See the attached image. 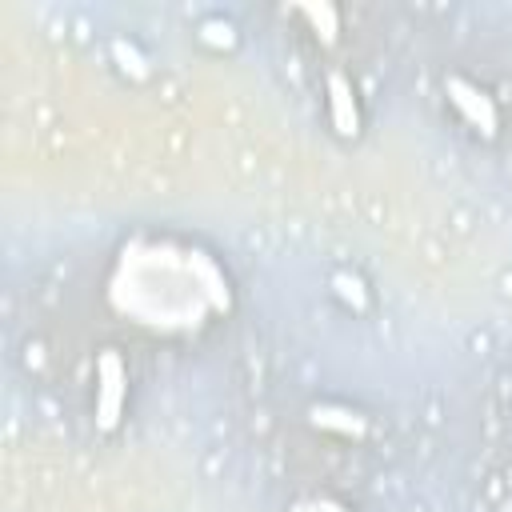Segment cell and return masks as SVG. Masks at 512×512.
Masks as SVG:
<instances>
[{
	"label": "cell",
	"instance_id": "obj_1",
	"mask_svg": "<svg viewBox=\"0 0 512 512\" xmlns=\"http://www.w3.org/2000/svg\"><path fill=\"white\" fill-rule=\"evenodd\" d=\"M108 296L116 312L164 332L196 328L212 312V300L204 296L192 268V248H172V244L124 248Z\"/></svg>",
	"mask_w": 512,
	"mask_h": 512
},
{
	"label": "cell",
	"instance_id": "obj_2",
	"mask_svg": "<svg viewBox=\"0 0 512 512\" xmlns=\"http://www.w3.org/2000/svg\"><path fill=\"white\" fill-rule=\"evenodd\" d=\"M124 396H128L124 360L116 348H104L100 364H96V428H104V432L116 428V420L124 412Z\"/></svg>",
	"mask_w": 512,
	"mask_h": 512
},
{
	"label": "cell",
	"instance_id": "obj_3",
	"mask_svg": "<svg viewBox=\"0 0 512 512\" xmlns=\"http://www.w3.org/2000/svg\"><path fill=\"white\" fill-rule=\"evenodd\" d=\"M448 100L460 108V116L472 124V128H480L484 136H496V104H492V96L488 92H480L476 84H468V80H460V76H448Z\"/></svg>",
	"mask_w": 512,
	"mask_h": 512
},
{
	"label": "cell",
	"instance_id": "obj_4",
	"mask_svg": "<svg viewBox=\"0 0 512 512\" xmlns=\"http://www.w3.org/2000/svg\"><path fill=\"white\" fill-rule=\"evenodd\" d=\"M328 108H332V128L340 136H356L360 132V108H356V96H352V84L332 72L328 76Z\"/></svg>",
	"mask_w": 512,
	"mask_h": 512
},
{
	"label": "cell",
	"instance_id": "obj_5",
	"mask_svg": "<svg viewBox=\"0 0 512 512\" xmlns=\"http://www.w3.org/2000/svg\"><path fill=\"white\" fill-rule=\"evenodd\" d=\"M192 268H196V280H200L204 296L212 300V312H228V308H232V292H228L224 272H220L204 252H196V248H192Z\"/></svg>",
	"mask_w": 512,
	"mask_h": 512
},
{
	"label": "cell",
	"instance_id": "obj_6",
	"mask_svg": "<svg viewBox=\"0 0 512 512\" xmlns=\"http://www.w3.org/2000/svg\"><path fill=\"white\" fill-rule=\"evenodd\" d=\"M312 424L316 428H328V432H340V436H364L368 432V424H364V416H356L352 408H336V404H316L312 412Z\"/></svg>",
	"mask_w": 512,
	"mask_h": 512
},
{
	"label": "cell",
	"instance_id": "obj_7",
	"mask_svg": "<svg viewBox=\"0 0 512 512\" xmlns=\"http://www.w3.org/2000/svg\"><path fill=\"white\" fill-rule=\"evenodd\" d=\"M300 12H304V20L312 24V32H316L324 44L336 40V32H340V16H336L332 4H300Z\"/></svg>",
	"mask_w": 512,
	"mask_h": 512
},
{
	"label": "cell",
	"instance_id": "obj_8",
	"mask_svg": "<svg viewBox=\"0 0 512 512\" xmlns=\"http://www.w3.org/2000/svg\"><path fill=\"white\" fill-rule=\"evenodd\" d=\"M112 56H116V64H120L128 76H136V80L148 76V60H144L128 40H112Z\"/></svg>",
	"mask_w": 512,
	"mask_h": 512
},
{
	"label": "cell",
	"instance_id": "obj_9",
	"mask_svg": "<svg viewBox=\"0 0 512 512\" xmlns=\"http://www.w3.org/2000/svg\"><path fill=\"white\" fill-rule=\"evenodd\" d=\"M200 36H204L208 44H216V48H232V44H236V32H232L228 20H204V24H200Z\"/></svg>",
	"mask_w": 512,
	"mask_h": 512
},
{
	"label": "cell",
	"instance_id": "obj_10",
	"mask_svg": "<svg viewBox=\"0 0 512 512\" xmlns=\"http://www.w3.org/2000/svg\"><path fill=\"white\" fill-rule=\"evenodd\" d=\"M336 288H340V296H344L352 308H364V304H368V296H364V284H360L356 276H344V272H340V276H336Z\"/></svg>",
	"mask_w": 512,
	"mask_h": 512
},
{
	"label": "cell",
	"instance_id": "obj_11",
	"mask_svg": "<svg viewBox=\"0 0 512 512\" xmlns=\"http://www.w3.org/2000/svg\"><path fill=\"white\" fill-rule=\"evenodd\" d=\"M316 512H348V508H344V504H336V500H320V504H316Z\"/></svg>",
	"mask_w": 512,
	"mask_h": 512
}]
</instances>
